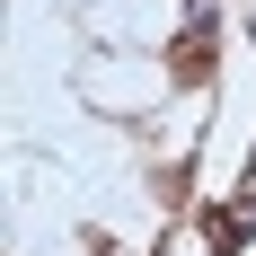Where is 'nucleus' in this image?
<instances>
[{"instance_id": "obj_1", "label": "nucleus", "mask_w": 256, "mask_h": 256, "mask_svg": "<svg viewBox=\"0 0 256 256\" xmlns=\"http://www.w3.org/2000/svg\"><path fill=\"white\" fill-rule=\"evenodd\" d=\"M204 230H212V256H238V230H248V221H238V212H212Z\"/></svg>"}]
</instances>
